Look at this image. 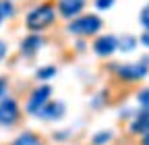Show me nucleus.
Returning <instances> with one entry per match:
<instances>
[{
	"label": "nucleus",
	"mask_w": 149,
	"mask_h": 145,
	"mask_svg": "<svg viewBox=\"0 0 149 145\" xmlns=\"http://www.w3.org/2000/svg\"><path fill=\"white\" fill-rule=\"evenodd\" d=\"M54 17H56L54 4L44 2V4L35 6L33 10L27 13L25 25H27V29H31V31H42V29H46V27H50V25L54 23Z\"/></svg>",
	"instance_id": "nucleus-1"
},
{
	"label": "nucleus",
	"mask_w": 149,
	"mask_h": 145,
	"mask_svg": "<svg viewBox=\"0 0 149 145\" xmlns=\"http://www.w3.org/2000/svg\"><path fill=\"white\" fill-rule=\"evenodd\" d=\"M100 29H102V19L97 15H81L68 25V31L74 35H93Z\"/></svg>",
	"instance_id": "nucleus-2"
},
{
	"label": "nucleus",
	"mask_w": 149,
	"mask_h": 145,
	"mask_svg": "<svg viewBox=\"0 0 149 145\" xmlns=\"http://www.w3.org/2000/svg\"><path fill=\"white\" fill-rule=\"evenodd\" d=\"M50 98H52V87H50V85H40L37 89H33V93L29 96L25 110H27L29 114H35V116H37V114L46 108V104L50 102Z\"/></svg>",
	"instance_id": "nucleus-3"
},
{
	"label": "nucleus",
	"mask_w": 149,
	"mask_h": 145,
	"mask_svg": "<svg viewBox=\"0 0 149 145\" xmlns=\"http://www.w3.org/2000/svg\"><path fill=\"white\" fill-rule=\"evenodd\" d=\"M149 60H139V62H128V64H120L116 68L118 77L124 81H141L147 77L149 72Z\"/></svg>",
	"instance_id": "nucleus-4"
},
{
	"label": "nucleus",
	"mask_w": 149,
	"mask_h": 145,
	"mask_svg": "<svg viewBox=\"0 0 149 145\" xmlns=\"http://www.w3.org/2000/svg\"><path fill=\"white\" fill-rule=\"evenodd\" d=\"M19 120V104L13 98H4L0 100V124H15Z\"/></svg>",
	"instance_id": "nucleus-5"
},
{
	"label": "nucleus",
	"mask_w": 149,
	"mask_h": 145,
	"mask_svg": "<svg viewBox=\"0 0 149 145\" xmlns=\"http://www.w3.org/2000/svg\"><path fill=\"white\" fill-rule=\"evenodd\" d=\"M116 50H118V38H114V35H102L93 42V52L102 58L112 56Z\"/></svg>",
	"instance_id": "nucleus-6"
},
{
	"label": "nucleus",
	"mask_w": 149,
	"mask_h": 145,
	"mask_svg": "<svg viewBox=\"0 0 149 145\" xmlns=\"http://www.w3.org/2000/svg\"><path fill=\"white\" fill-rule=\"evenodd\" d=\"M85 6V0H60L58 10L62 17H77Z\"/></svg>",
	"instance_id": "nucleus-7"
},
{
	"label": "nucleus",
	"mask_w": 149,
	"mask_h": 145,
	"mask_svg": "<svg viewBox=\"0 0 149 145\" xmlns=\"http://www.w3.org/2000/svg\"><path fill=\"white\" fill-rule=\"evenodd\" d=\"M130 131H133V133H141V135L149 133V110H141L133 118V122H130Z\"/></svg>",
	"instance_id": "nucleus-8"
},
{
	"label": "nucleus",
	"mask_w": 149,
	"mask_h": 145,
	"mask_svg": "<svg viewBox=\"0 0 149 145\" xmlns=\"http://www.w3.org/2000/svg\"><path fill=\"white\" fill-rule=\"evenodd\" d=\"M42 46H44V40L40 38V35H27V38L21 42V52L25 54V56H33Z\"/></svg>",
	"instance_id": "nucleus-9"
},
{
	"label": "nucleus",
	"mask_w": 149,
	"mask_h": 145,
	"mask_svg": "<svg viewBox=\"0 0 149 145\" xmlns=\"http://www.w3.org/2000/svg\"><path fill=\"white\" fill-rule=\"evenodd\" d=\"M64 114V104H60V102H48L46 104V108L37 114L40 118H46V120H54V118H58V116H62Z\"/></svg>",
	"instance_id": "nucleus-10"
},
{
	"label": "nucleus",
	"mask_w": 149,
	"mask_h": 145,
	"mask_svg": "<svg viewBox=\"0 0 149 145\" xmlns=\"http://www.w3.org/2000/svg\"><path fill=\"white\" fill-rule=\"evenodd\" d=\"M13 145H42V141L35 133H23L13 141Z\"/></svg>",
	"instance_id": "nucleus-11"
},
{
	"label": "nucleus",
	"mask_w": 149,
	"mask_h": 145,
	"mask_svg": "<svg viewBox=\"0 0 149 145\" xmlns=\"http://www.w3.org/2000/svg\"><path fill=\"white\" fill-rule=\"evenodd\" d=\"M137 46V38H133V35H124V38L118 40V50L122 52H133Z\"/></svg>",
	"instance_id": "nucleus-12"
},
{
	"label": "nucleus",
	"mask_w": 149,
	"mask_h": 145,
	"mask_svg": "<svg viewBox=\"0 0 149 145\" xmlns=\"http://www.w3.org/2000/svg\"><path fill=\"white\" fill-rule=\"evenodd\" d=\"M56 75V66H42L40 70H37V79H40V81H46V79H52Z\"/></svg>",
	"instance_id": "nucleus-13"
},
{
	"label": "nucleus",
	"mask_w": 149,
	"mask_h": 145,
	"mask_svg": "<svg viewBox=\"0 0 149 145\" xmlns=\"http://www.w3.org/2000/svg\"><path fill=\"white\" fill-rule=\"evenodd\" d=\"M112 139V133L110 131H102V133H95V135H93V145H106L108 141Z\"/></svg>",
	"instance_id": "nucleus-14"
},
{
	"label": "nucleus",
	"mask_w": 149,
	"mask_h": 145,
	"mask_svg": "<svg viewBox=\"0 0 149 145\" xmlns=\"http://www.w3.org/2000/svg\"><path fill=\"white\" fill-rule=\"evenodd\" d=\"M137 100H139V106L143 108V110H149V87L141 89L139 96H137Z\"/></svg>",
	"instance_id": "nucleus-15"
},
{
	"label": "nucleus",
	"mask_w": 149,
	"mask_h": 145,
	"mask_svg": "<svg viewBox=\"0 0 149 145\" xmlns=\"http://www.w3.org/2000/svg\"><path fill=\"white\" fill-rule=\"evenodd\" d=\"M139 21H141L143 29H149V4L143 6V10H141V15H139Z\"/></svg>",
	"instance_id": "nucleus-16"
},
{
	"label": "nucleus",
	"mask_w": 149,
	"mask_h": 145,
	"mask_svg": "<svg viewBox=\"0 0 149 145\" xmlns=\"http://www.w3.org/2000/svg\"><path fill=\"white\" fill-rule=\"evenodd\" d=\"M114 2H116V0H95V6L100 10H108V8L114 6Z\"/></svg>",
	"instance_id": "nucleus-17"
},
{
	"label": "nucleus",
	"mask_w": 149,
	"mask_h": 145,
	"mask_svg": "<svg viewBox=\"0 0 149 145\" xmlns=\"http://www.w3.org/2000/svg\"><path fill=\"white\" fill-rule=\"evenodd\" d=\"M6 89H8V79L6 77H0V98H4Z\"/></svg>",
	"instance_id": "nucleus-18"
},
{
	"label": "nucleus",
	"mask_w": 149,
	"mask_h": 145,
	"mask_svg": "<svg viewBox=\"0 0 149 145\" xmlns=\"http://www.w3.org/2000/svg\"><path fill=\"white\" fill-rule=\"evenodd\" d=\"M141 44H143L145 48H149V29L143 31V35H141Z\"/></svg>",
	"instance_id": "nucleus-19"
},
{
	"label": "nucleus",
	"mask_w": 149,
	"mask_h": 145,
	"mask_svg": "<svg viewBox=\"0 0 149 145\" xmlns=\"http://www.w3.org/2000/svg\"><path fill=\"white\" fill-rule=\"evenodd\" d=\"M4 56H6V42L0 40V62L4 60Z\"/></svg>",
	"instance_id": "nucleus-20"
},
{
	"label": "nucleus",
	"mask_w": 149,
	"mask_h": 145,
	"mask_svg": "<svg viewBox=\"0 0 149 145\" xmlns=\"http://www.w3.org/2000/svg\"><path fill=\"white\" fill-rule=\"evenodd\" d=\"M141 145H149V133H145V135H143V141H141Z\"/></svg>",
	"instance_id": "nucleus-21"
},
{
	"label": "nucleus",
	"mask_w": 149,
	"mask_h": 145,
	"mask_svg": "<svg viewBox=\"0 0 149 145\" xmlns=\"http://www.w3.org/2000/svg\"><path fill=\"white\" fill-rule=\"evenodd\" d=\"M4 19V10H2V0H0V21Z\"/></svg>",
	"instance_id": "nucleus-22"
}]
</instances>
